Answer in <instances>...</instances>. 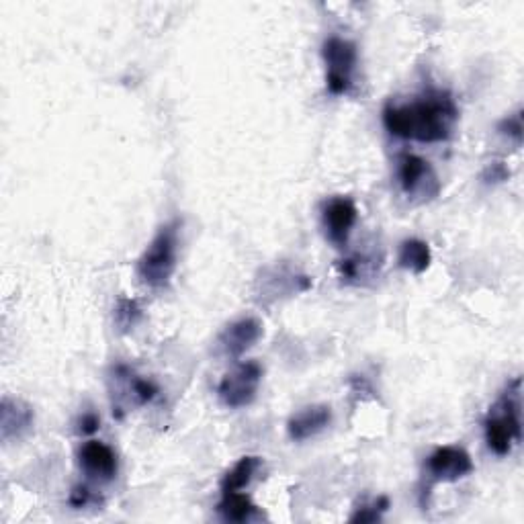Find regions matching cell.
I'll return each instance as SVG.
<instances>
[{
	"instance_id": "cell-14",
	"label": "cell",
	"mask_w": 524,
	"mask_h": 524,
	"mask_svg": "<svg viewBox=\"0 0 524 524\" xmlns=\"http://www.w3.org/2000/svg\"><path fill=\"white\" fill-rule=\"evenodd\" d=\"M432 262V252L430 246L418 238H410L404 240L400 244V252H398V265L414 275H422L428 271Z\"/></svg>"
},
{
	"instance_id": "cell-10",
	"label": "cell",
	"mask_w": 524,
	"mask_h": 524,
	"mask_svg": "<svg viewBox=\"0 0 524 524\" xmlns=\"http://www.w3.org/2000/svg\"><path fill=\"white\" fill-rule=\"evenodd\" d=\"M78 465L86 473V477H91L101 484H107L111 479H115L119 469L115 451L101 441H89L80 447Z\"/></svg>"
},
{
	"instance_id": "cell-17",
	"label": "cell",
	"mask_w": 524,
	"mask_h": 524,
	"mask_svg": "<svg viewBox=\"0 0 524 524\" xmlns=\"http://www.w3.org/2000/svg\"><path fill=\"white\" fill-rule=\"evenodd\" d=\"M142 308L136 299L121 297L113 310V322L121 334L134 330L142 322Z\"/></svg>"
},
{
	"instance_id": "cell-16",
	"label": "cell",
	"mask_w": 524,
	"mask_h": 524,
	"mask_svg": "<svg viewBox=\"0 0 524 524\" xmlns=\"http://www.w3.org/2000/svg\"><path fill=\"white\" fill-rule=\"evenodd\" d=\"M260 469L258 457H242L222 479V492H240L244 490Z\"/></svg>"
},
{
	"instance_id": "cell-3",
	"label": "cell",
	"mask_w": 524,
	"mask_h": 524,
	"mask_svg": "<svg viewBox=\"0 0 524 524\" xmlns=\"http://www.w3.org/2000/svg\"><path fill=\"white\" fill-rule=\"evenodd\" d=\"M179 220H172L158 230L138 260V277L152 289L168 287L179 265Z\"/></svg>"
},
{
	"instance_id": "cell-20",
	"label": "cell",
	"mask_w": 524,
	"mask_h": 524,
	"mask_svg": "<svg viewBox=\"0 0 524 524\" xmlns=\"http://www.w3.org/2000/svg\"><path fill=\"white\" fill-rule=\"evenodd\" d=\"M498 131L502 136L520 144L522 142V111H516L514 115H508L506 119H502L498 125Z\"/></svg>"
},
{
	"instance_id": "cell-11",
	"label": "cell",
	"mask_w": 524,
	"mask_h": 524,
	"mask_svg": "<svg viewBox=\"0 0 524 524\" xmlns=\"http://www.w3.org/2000/svg\"><path fill=\"white\" fill-rule=\"evenodd\" d=\"M33 422L35 412L27 402L9 396L3 398V404H0V436H3L5 443L21 441L33 428Z\"/></svg>"
},
{
	"instance_id": "cell-12",
	"label": "cell",
	"mask_w": 524,
	"mask_h": 524,
	"mask_svg": "<svg viewBox=\"0 0 524 524\" xmlns=\"http://www.w3.org/2000/svg\"><path fill=\"white\" fill-rule=\"evenodd\" d=\"M332 422V408L326 404H316L301 408L287 422V434L295 443L310 441L320 432H324Z\"/></svg>"
},
{
	"instance_id": "cell-22",
	"label": "cell",
	"mask_w": 524,
	"mask_h": 524,
	"mask_svg": "<svg viewBox=\"0 0 524 524\" xmlns=\"http://www.w3.org/2000/svg\"><path fill=\"white\" fill-rule=\"evenodd\" d=\"M101 426V418L95 412H86L78 420V434H93Z\"/></svg>"
},
{
	"instance_id": "cell-23",
	"label": "cell",
	"mask_w": 524,
	"mask_h": 524,
	"mask_svg": "<svg viewBox=\"0 0 524 524\" xmlns=\"http://www.w3.org/2000/svg\"><path fill=\"white\" fill-rule=\"evenodd\" d=\"M93 500H95V496H93V492H91L89 488H86V486H78V488H74L72 494H70V504H72L74 508L89 506Z\"/></svg>"
},
{
	"instance_id": "cell-2",
	"label": "cell",
	"mask_w": 524,
	"mask_h": 524,
	"mask_svg": "<svg viewBox=\"0 0 524 524\" xmlns=\"http://www.w3.org/2000/svg\"><path fill=\"white\" fill-rule=\"evenodd\" d=\"M520 379L508 383L498 402L490 408L484 434L486 443L492 453L498 457H506L522 439V420H520Z\"/></svg>"
},
{
	"instance_id": "cell-19",
	"label": "cell",
	"mask_w": 524,
	"mask_h": 524,
	"mask_svg": "<svg viewBox=\"0 0 524 524\" xmlns=\"http://www.w3.org/2000/svg\"><path fill=\"white\" fill-rule=\"evenodd\" d=\"M387 508H389V500L387 498H379L371 506L359 508V512H355L351 516V522H377V520H381V514Z\"/></svg>"
},
{
	"instance_id": "cell-9",
	"label": "cell",
	"mask_w": 524,
	"mask_h": 524,
	"mask_svg": "<svg viewBox=\"0 0 524 524\" xmlns=\"http://www.w3.org/2000/svg\"><path fill=\"white\" fill-rule=\"evenodd\" d=\"M262 336V324L256 318H240L226 326L217 336V355L226 359H240Z\"/></svg>"
},
{
	"instance_id": "cell-6",
	"label": "cell",
	"mask_w": 524,
	"mask_h": 524,
	"mask_svg": "<svg viewBox=\"0 0 524 524\" xmlns=\"http://www.w3.org/2000/svg\"><path fill=\"white\" fill-rule=\"evenodd\" d=\"M262 381V367L256 361H244L236 365L217 385V398L232 410L246 408L256 400Z\"/></svg>"
},
{
	"instance_id": "cell-18",
	"label": "cell",
	"mask_w": 524,
	"mask_h": 524,
	"mask_svg": "<svg viewBox=\"0 0 524 524\" xmlns=\"http://www.w3.org/2000/svg\"><path fill=\"white\" fill-rule=\"evenodd\" d=\"M373 269H375V262L369 260L367 256H361V254L344 258V260H340V265H338L340 279L346 281V283H361V279L369 277L373 273Z\"/></svg>"
},
{
	"instance_id": "cell-8",
	"label": "cell",
	"mask_w": 524,
	"mask_h": 524,
	"mask_svg": "<svg viewBox=\"0 0 524 524\" xmlns=\"http://www.w3.org/2000/svg\"><path fill=\"white\" fill-rule=\"evenodd\" d=\"M426 469L434 482H459L473 471V461L463 447L447 445L428 457Z\"/></svg>"
},
{
	"instance_id": "cell-13",
	"label": "cell",
	"mask_w": 524,
	"mask_h": 524,
	"mask_svg": "<svg viewBox=\"0 0 524 524\" xmlns=\"http://www.w3.org/2000/svg\"><path fill=\"white\" fill-rule=\"evenodd\" d=\"M115 379L121 383V389L127 393V400H134L138 406H146L158 398V385L152 379L136 375L129 367L119 365L115 369Z\"/></svg>"
},
{
	"instance_id": "cell-1",
	"label": "cell",
	"mask_w": 524,
	"mask_h": 524,
	"mask_svg": "<svg viewBox=\"0 0 524 524\" xmlns=\"http://www.w3.org/2000/svg\"><path fill=\"white\" fill-rule=\"evenodd\" d=\"M459 109L449 93H426L404 105H387L383 125L391 136L422 144L447 142L453 136Z\"/></svg>"
},
{
	"instance_id": "cell-5",
	"label": "cell",
	"mask_w": 524,
	"mask_h": 524,
	"mask_svg": "<svg viewBox=\"0 0 524 524\" xmlns=\"http://www.w3.org/2000/svg\"><path fill=\"white\" fill-rule=\"evenodd\" d=\"M398 183L404 195L414 203H428L439 197L441 181L428 160L416 154H402L396 166Z\"/></svg>"
},
{
	"instance_id": "cell-21",
	"label": "cell",
	"mask_w": 524,
	"mask_h": 524,
	"mask_svg": "<svg viewBox=\"0 0 524 524\" xmlns=\"http://www.w3.org/2000/svg\"><path fill=\"white\" fill-rule=\"evenodd\" d=\"M508 177H510V170L504 166V162H492L482 174V179L486 183H504L508 181Z\"/></svg>"
},
{
	"instance_id": "cell-7",
	"label": "cell",
	"mask_w": 524,
	"mask_h": 524,
	"mask_svg": "<svg viewBox=\"0 0 524 524\" xmlns=\"http://www.w3.org/2000/svg\"><path fill=\"white\" fill-rule=\"evenodd\" d=\"M359 220V209L353 199L334 197L326 201L322 209V226L326 230V238L336 246L344 248L351 236L355 224Z\"/></svg>"
},
{
	"instance_id": "cell-15",
	"label": "cell",
	"mask_w": 524,
	"mask_h": 524,
	"mask_svg": "<svg viewBox=\"0 0 524 524\" xmlns=\"http://www.w3.org/2000/svg\"><path fill=\"white\" fill-rule=\"evenodd\" d=\"M217 512L226 522H248L256 514L252 500L240 492H224L222 502L217 504Z\"/></svg>"
},
{
	"instance_id": "cell-4",
	"label": "cell",
	"mask_w": 524,
	"mask_h": 524,
	"mask_svg": "<svg viewBox=\"0 0 524 524\" xmlns=\"http://www.w3.org/2000/svg\"><path fill=\"white\" fill-rule=\"evenodd\" d=\"M322 56L326 64V86L330 95L342 97L346 93H351L357 62H359L355 43L344 37L332 35L324 41Z\"/></svg>"
}]
</instances>
